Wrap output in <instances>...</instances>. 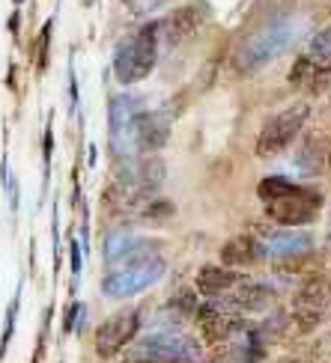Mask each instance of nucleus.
Segmentation results:
<instances>
[{
	"instance_id": "obj_6",
	"label": "nucleus",
	"mask_w": 331,
	"mask_h": 363,
	"mask_svg": "<svg viewBox=\"0 0 331 363\" xmlns=\"http://www.w3.org/2000/svg\"><path fill=\"white\" fill-rule=\"evenodd\" d=\"M141 330V310H119L108 315L99 328H96V354L99 357H114L134 342Z\"/></svg>"
},
{
	"instance_id": "obj_23",
	"label": "nucleus",
	"mask_w": 331,
	"mask_h": 363,
	"mask_svg": "<svg viewBox=\"0 0 331 363\" xmlns=\"http://www.w3.org/2000/svg\"><path fill=\"white\" fill-rule=\"evenodd\" d=\"M69 262H72V283L78 286L81 280V265H84V256H81V245H78V238H69Z\"/></svg>"
},
{
	"instance_id": "obj_21",
	"label": "nucleus",
	"mask_w": 331,
	"mask_h": 363,
	"mask_svg": "<svg viewBox=\"0 0 331 363\" xmlns=\"http://www.w3.org/2000/svg\"><path fill=\"white\" fill-rule=\"evenodd\" d=\"M51 155H54V131H51V123H48V125H45V138H42V161H45L42 194L48 191V179H51Z\"/></svg>"
},
{
	"instance_id": "obj_22",
	"label": "nucleus",
	"mask_w": 331,
	"mask_h": 363,
	"mask_svg": "<svg viewBox=\"0 0 331 363\" xmlns=\"http://www.w3.org/2000/svg\"><path fill=\"white\" fill-rule=\"evenodd\" d=\"M51 30H54V21H45L42 33H39V54H36V69L45 72L48 66V45H51Z\"/></svg>"
},
{
	"instance_id": "obj_9",
	"label": "nucleus",
	"mask_w": 331,
	"mask_h": 363,
	"mask_svg": "<svg viewBox=\"0 0 331 363\" xmlns=\"http://www.w3.org/2000/svg\"><path fill=\"white\" fill-rule=\"evenodd\" d=\"M141 354H153V357H164V360H176V363H191L197 360L200 345L191 337L179 334V330H156V334H146L138 345Z\"/></svg>"
},
{
	"instance_id": "obj_26",
	"label": "nucleus",
	"mask_w": 331,
	"mask_h": 363,
	"mask_svg": "<svg viewBox=\"0 0 331 363\" xmlns=\"http://www.w3.org/2000/svg\"><path fill=\"white\" fill-rule=\"evenodd\" d=\"M123 363H176V360H164V357H153V354H131V357H126Z\"/></svg>"
},
{
	"instance_id": "obj_24",
	"label": "nucleus",
	"mask_w": 331,
	"mask_h": 363,
	"mask_svg": "<svg viewBox=\"0 0 331 363\" xmlns=\"http://www.w3.org/2000/svg\"><path fill=\"white\" fill-rule=\"evenodd\" d=\"M84 310H87V307L81 304V301H72L69 310H66V315H63V334H72V330H75V319H81Z\"/></svg>"
},
{
	"instance_id": "obj_4",
	"label": "nucleus",
	"mask_w": 331,
	"mask_h": 363,
	"mask_svg": "<svg viewBox=\"0 0 331 363\" xmlns=\"http://www.w3.org/2000/svg\"><path fill=\"white\" fill-rule=\"evenodd\" d=\"M164 268L168 265H164L161 256H146V259L119 265L111 274H104L102 292L108 298H131V295L149 289V286H156L164 277Z\"/></svg>"
},
{
	"instance_id": "obj_16",
	"label": "nucleus",
	"mask_w": 331,
	"mask_h": 363,
	"mask_svg": "<svg viewBox=\"0 0 331 363\" xmlns=\"http://www.w3.org/2000/svg\"><path fill=\"white\" fill-rule=\"evenodd\" d=\"M263 256V245L254 235H233L227 245L221 247V262L227 268H248Z\"/></svg>"
},
{
	"instance_id": "obj_17",
	"label": "nucleus",
	"mask_w": 331,
	"mask_h": 363,
	"mask_svg": "<svg viewBox=\"0 0 331 363\" xmlns=\"http://www.w3.org/2000/svg\"><path fill=\"white\" fill-rule=\"evenodd\" d=\"M290 84L293 86H305V89H310V93H322V89L331 84V69L320 66V60L298 57L293 72H290Z\"/></svg>"
},
{
	"instance_id": "obj_14",
	"label": "nucleus",
	"mask_w": 331,
	"mask_h": 363,
	"mask_svg": "<svg viewBox=\"0 0 331 363\" xmlns=\"http://www.w3.org/2000/svg\"><path fill=\"white\" fill-rule=\"evenodd\" d=\"M200 27V9L197 6H179L173 9L168 18L158 21V42L164 39L173 48V45H183L185 39H191Z\"/></svg>"
},
{
	"instance_id": "obj_28",
	"label": "nucleus",
	"mask_w": 331,
	"mask_h": 363,
	"mask_svg": "<svg viewBox=\"0 0 331 363\" xmlns=\"http://www.w3.org/2000/svg\"><path fill=\"white\" fill-rule=\"evenodd\" d=\"M33 363H36V360H33Z\"/></svg>"
},
{
	"instance_id": "obj_11",
	"label": "nucleus",
	"mask_w": 331,
	"mask_h": 363,
	"mask_svg": "<svg viewBox=\"0 0 331 363\" xmlns=\"http://www.w3.org/2000/svg\"><path fill=\"white\" fill-rule=\"evenodd\" d=\"M328 304H331L328 286L322 280H310L305 289L295 295V304H293V322H295V328L302 330V334L313 330L325 319Z\"/></svg>"
},
{
	"instance_id": "obj_12",
	"label": "nucleus",
	"mask_w": 331,
	"mask_h": 363,
	"mask_svg": "<svg viewBox=\"0 0 331 363\" xmlns=\"http://www.w3.org/2000/svg\"><path fill=\"white\" fill-rule=\"evenodd\" d=\"M313 247V235L308 230H281V233H272L266 238L263 245V253H268L275 262H298L305 259Z\"/></svg>"
},
{
	"instance_id": "obj_1",
	"label": "nucleus",
	"mask_w": 331,
	"mask_h": 363,
	"mask_svg": "<svg viewBox=\"0 0 331 363\" xmlns=\"http://www.w3.org/2000/svg\"><path fill=\"white\" fill-rule=\"evenodd\" d=\"M308 33V18L302 15H283V18L260 27L251 33L236 51V69L239 72H254L266 63H272L281 54H287L293 45Z\"/></svg>"
},
{
	"instance_id": "obj_8",
	"label": "nucleus",
	"mask_w": 331,
	"mask_h": 363,
	"mask_svg": "<svg viewBox=\"0 0 331 363\" xmlns=\"http://www.w3.org/2000/svg\"><path fill=\"white\" fill-rule=\"evenodd\" d=\"M141 113V99L138 96H114L111 108H108V125H111V152L116 158H131L134 146H131V123Z\"/></svg>"
},
{
	"instance_id": "obj_15",
	"label": "nucleus",
	"mask_w": 331,
	"mask_h": 363,
	"mask_svg": "<svg viewBox=\"0 0 331 363\" xmlns=\"http://www.w3.org/2000/svg\"><path fill=\"white\" fill-rule=\"evenodd\" d=\"M268 301H272V289H268L266 283L260 280H239L233 289L227 292V304L239 313H254V310H263L268 307Z\"/></svg>"
},
{
	"instance_id": "obj_20",
	"label": "nucleus",
	"mask_w": 331,
	"mask_h": 363,
	"mask_svg": "<svg viewBox=\"0 0 331 363\" xmlns=\"http://www.w3.org/2000/svg\"><path fill=\"white\" fill-rule=\"evenodd\" d=\"M310 60H331V24L328 27H322L320 33H313V39H310V54H308Z\"/></svg>"
},
{
	"instance_id": "obj_13",
	"label": "nucleus",
	"mask_w": 331,
	"mask_h": 363,
	"mask_svg": "<svg viewBox=\"0 0 331 363\" xmlns=\"http://www.w3.org/2000/svg\"><path fill=\"white\" fill-rule=\"evenodd\" d=\"M156 241H146V238H138L131 233H114L104 241V259L111 265H129V262H138V259H146V256H156Z\"/></svg>"
},
{
	"instance_id": "obj_27",
	"label": "nucleus",
	"mask_w": 331,
	"mask_h": 363,
	"mask_svg": "<svg viewBox=\"0 0 331 363\" xmlns=\"http://www.w3.org/2000/svg\"><path fill=\"white\" fill-rule=\"evenodd\" d=\"M15 6H21V0H15Z\"/></svg>"
},
{
	"instance_id": "obj_10",
	"label": "nucleus",
	"mask_w": 331,
	"mask_h": 363,
	"mask_svg": "<svg viewBox=\"0 0 331 363\" xmlns=\"http://www.w3.org/2000/svg\"><path fill=\"white\" fill-rule=\"evenodd\" d=\"M170 138V113L168 111H141L131 123L134 152H158Z\"/></svg>"
},
{
	"instance_id": "obj_25",
	"label": "nucleus",
	"mask_w": 331,
	"mask_h": 363,
	"mask_svg": "<svg viewBox=\"0 0 331 363\" xmlns=\"http://www.w3.org/2000/svg\"><path fill=\"white\" fill-rule=\"evenodd\" d=\"M69 99H72V111H78V81H75V66L69 63Z\"/></svg>"
},
{
	"instance_id": "obj_7",
	"label": "nucleus",
	"mask_w": 331,
	"mask_h": 363,
	"mask_svg": "<svg viewBox=\"0 0 331 363\" xmlns=\"http://www.w3.org/2000/svg\"><path fill=\"white\" fill-rule=\"evenodd\" d=\"M194 319H197V330L209 345H221L227 342L239 328H242V315L239 310H233L227 301H215L209 298L206 304H200L194 310Z\"/></svg>"
},
{
	"instance_id": "obj_18",
	"label": "nucleus",
	"mask_w": 331,
	"mask_h": 363,
	"mask_svg": "<svg viewBox=\"0 0 331 363\" xmlns=\"http://www.w3.org/2000/svg\"><path fill=\"white\" fill-rule=\"evenodd\" d=\"M239 280L242 277H239L236 271H230L227 265H203L197 274V292L206 298H221V295H227Z\"/></svg>"
},
{
	"instance_id": "obj_2",
	"label": "nucleus",
	"mask_w": 331,
	"mask_h": 363,
	"mask_svg": "<svg viewBox=\"0 0 331 363\" xmlns=\"http://www.w3.org/2000/svg\"><path fill=\"white\" fill-rule=\"evenodd\" d=\"M257 194L266 206V215L281 226H298L310 223L317 218V211L322 208L320 191H310L302 185H293L290 179L268 176L257 185Z\"/></svg>"
},
{
	"instance_id": "obj_5",
	"label": "nucleus",
	"mask_w": 331,
	"mask_h": 363,
	"mask_svg": "<svg viewBox=\"0 0 331 363\" xmlns=\"http://www.w3.org/2000/svg\"><path fill=\"white\" fill-rule=\"evenodd\" d=\"M308 116H310V108H308L305 101L290 104L287 111H281L278 116H272V119H268V123L263 125L260 138H257V155H260V158H275V155H281L283 149H287V146L298 138V131L305 128Z\"/></svg>"
},
{
	"instance_id": "obj_3",
	"label": "nucleus",
	"mask_w": 331,
	"mask_h": 363,
	"mask_svg": "<svg viewBox=\"0 0 331 363\" xmlns=\"http://www.w3.org/2000/svg\"><path fill=\"white\" fill-rule=\"evenodd\" d=\"M156 63H158V21H149L131 39L119 42L114 54V74L123 86H131L149 78Z\"/></svg>"
},
{
	"instance_id": "obj_19",
	"label": "nucleus",
	"mask_w": 331,
	"mask_h": 363,
	"mask_svg": "<svg viewBox=\"0 0 331 363\" xmlns=\"http://www.w3.org/2000/svg\"><path fill=\"white\" fill-rule=\"evenodd\" d=\"M18 310H21V286H18V292H15V298L9 301V310H6V325H4V334H0V360H4L6 352H9L15 322H18Z\"/></svg>"
}]
</instances>
